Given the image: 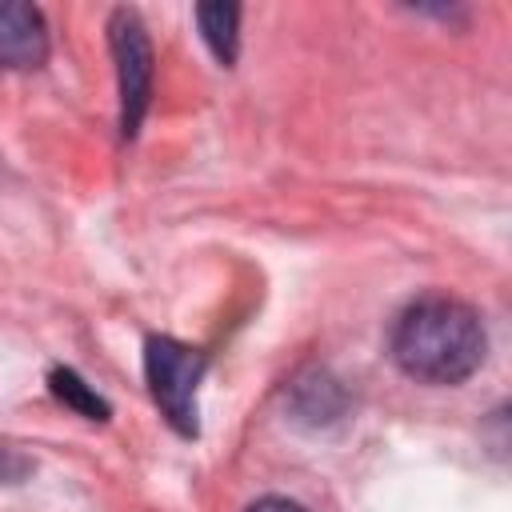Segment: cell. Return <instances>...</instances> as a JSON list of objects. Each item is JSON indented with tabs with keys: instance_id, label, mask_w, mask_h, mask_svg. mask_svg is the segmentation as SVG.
Masks as SVG:
<instances>
[{
	"instance_id": "277c9868",
	"label": "cell",
	"mask_w": 512,
	"mask_h": 512,
	"mask_svg": "<svg viewBox=\"0 0 512 512\" xmlns=\"http://www.w3.org/2000/svg\"><path fill=\"white\" fill-rule=\"evenodd\" d=\"M48 56V28L32 4H0V68H40Z\"/></svg>"
},
{
	"instance_id": "8992f818",
	"label": "cell",
	"mask_w": 512,
	"mask_h": 512,
	"mask_svg": "<svg viewBox=\"0 0 512 512\" xmlns=\"http://www.w3.org/2000/svg\"><path fill=\"white\" fill-rule=\"evenodd\" d=\"M52 392L68 404V408H76L80 416H88V420H108V404L72 372V368H52Z\"/></svg>"
},
{
	"instance_id": "52a82bcc",
	"label": "cell",
	"mask_w": 512,
	"mask_h": 512,
	"mask_svg": "<svg viewBox=\"0 0 512 512\" xmlns=\"http://www.w3.org/2000/svg\"><path fill=\"white\" fill-rule=\"evenodd\" d=\"M248 512H304V508L292 504V500H280V496H264V500H256Z\"/></svg>"
},
{
	"instance_id": "6da1fadb",
	"label": "cell",
	"mask_w": 512,
	"mask_h": 512,
	"mask_svg": "<svg viewBox=\"0 0 512 512\" xmlns=\"http://www.w3.org/2000/svg\"><path fill=\"white\" fill-rule=\"evenodd\" d=\"M392 360L420 384H460L484 360L480 316L452 296H424L392 324Z\"/></svg>"
},
{
	"instance_id": "7a4b0ae2",
	"label": "cell",
	"mask_w": 512,
	"mask_h": 512,
	"mask_svg": "<svg viewBox=\"0 0 512 512\" xmlns=\"http://www.w3.org/2000/svg\"><path fill=\"white\" fill-rule=\"evenodd\" d=\"M144 376H148V392L160 404L164 420L180 436H196V388L204 376V356L172 336H148Z\"/></svg>"
},
{
	"instance_id": "3957f363",
	"label": "cell",
	"mask_w": 512,
	"mask_h": 512,
	"mask_svg": "<svg viewBox=\"0 0 512 512\" xmlns=\"http://www.w3.org/2000/svg\"><path fill=\"white\" fill-rule=\"evenodd\" d=\"M108 44L116 56V80H120V132L132 136L140 128V116L148 108L152 92V44L136 12L116 8L108 20Z\"/></svg>"
},
{
	"instance_id": "5b68a950",
	"label": "cell",
	"mask_w": 512,
	"mask_h": 512,
	"mask_svg": "<svg viewBox=\"0 0 512 512\" xmlns=\"http://www.w3.org/2000/svg\"><path fill=\"white\" fill-rule=\"evenodd\" d=\"M196 24L208 40V48L216 52L220 64H232L236 60V24H240V8L232 4H200L196 8Z\"/></svg>"
}]
</instances>
